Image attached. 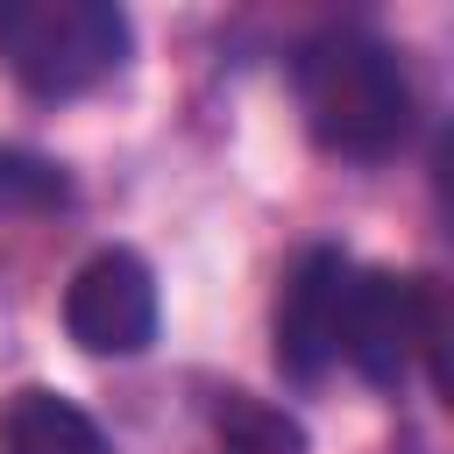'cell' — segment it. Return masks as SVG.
I'll return each instance as SVG.
<instances>
[{
  "mask_svg": "<svg viewBox=\"0 0 454 454\" xmlns=\"http://www.w3.org/2000/svg\"><path fill=\"white\" fill-rule=\"evenodd\" d=\"M64 199H71V184L57 163H43L28 149H0V213H50Z\"/></svg>",
  "mask_w": 454,
  "mask_h": 454,
  "instance_id": "ba28073f",
  "label": "cell"
},
{
  "mask_svg": "<svg viewBox=\"0 0 454 454\" xmlns=\"http://www.w3.org/2000/svg\"><path fill=\"white\" fill-rule=\"evenodd\" d=\"M291 85H298L312 142L333 156L383 163L411 135V78L383 35H362V28L312 35L291 64Z\"/></svg>",
  "mask_w": 454,
  "mask_h": 454,
  "instance_id": "6da1fadb",
  "label": "cell"
},
{
  "mask_svg": "<svg viewBox=\"0 0 454 454\" xmlns=\"http://www.w3.org/2000/svg\"><path fill=\"white\" fill-rule=\"evenodd\" d=\"M0 64L35 99H78L128 64L114 0H0Z\"/></svg>",
  "mask_w": 454,
  "mask_h": 454,
  "instance_id": "7a4b0ae2",
  "label": "cell"
},
{
  "mask_svg": "<svg viewBox=\"0 0 454 454\" xmlns=\"http://www.w3.org/2000/svg\"><path fill=\"white\" fill-rule=\"evenodd\" d=\"M340 355L362 383L397 390L419 355H440V291L397 270H355L340 298Z\"/></svg>",
  "mask_w": 454,
  "mask_h": 454,
  "instance_id": "3957f363",
  "label": "cell"
},
{
  "mask_svg": "<svg viewBox=\"0 0 454 454\" xmlns=\"http://www.w3.org/2000/svg\"><path fill=\"white\" fill-rule=\"evenodd\" d=\"M0 454H114V447L85 404H71L64 390L21 383L0 404Z\"/></svg>",
  "mask_w": 454,
  "mask_h": 454,
  "instance_id": "8992f818",
  "label": "cell"
},
{
  "mask_svg": "<svg viewBox=\"0 0 454 454\" xmlns=\"http://www.w3.org/2000/svg\"><path fill=\"white\" fill-rule=\"evenodd\" d=\"M213 426H220L227 454H305V426H298L291 411L248 397V390H227V397L213 404Z\"/></svg>",
  "mask_w": 454,
  "mask_h": 454,
  "instance_id": "52a82bcc",
  "label": "cell"
},
{
  "mask_svg": "<svg viewBox=\"0 0 454 454\" xmlns=\"http://www.w3.org/2000/svg\"><path fill=\"white\" fill-rule=\"evenodd\" d=\"M64 326L85 355H142L156 340V277L135 248H99L71 291H64Z\"/></svg>",
  "mask_w": 454,
  "mask_h": 454,
  "instance_id": "277c9868",
  "label": "cell"
},
{
  "mask_svg": "<svg viewBox=\"0 0 454 454\" xmlns=\"http://www.w3.org/2000/svg\"><path fill=\"white\" fill-rule=\"evenodd\" d=\"M355 262L340 248H305L277 291V362L298 383H319L340 355V298Z\"/></svg>",
  "mask_w": 454,
  "mask_h": 454,
  "instance_id": "5b68a950",
  "label": "cell"
}]
</instances>
